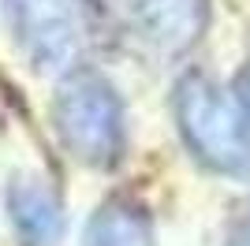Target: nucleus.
Listing matches in <instances>:
<instances>
[{
    "instance_id": "nucleus-2",
    "label": "nucleus",
    "mask_w": 250,
    "mask_h": 246,
    "mask_svg": "<svg viewBox=\"0 0 250 246\" xmlns=\"http://www.w3.org/2000/svg\"><path fill=\"white\" fill-rule=\"evenodd\" d=\"M172 112L187 149L206 168L224 175L250 172V112L213 79L183 75L172 93Z\"/></svg>"
},
{
    "instance_id": "nucleus-8",
    "label": "nucleus",
    "mask_w": 250,
    "mask_h": 246,
    "mask_svg": "<svg viewBox=\"0 0 250 246\" xmlns=\"http://www.w3.org/2000/svg\"><path fill=\"white\" fill-rule=\"evenodd\" d=\"M228 246H250V220L239 227V231H235V239H231Z\"/></svg>"
},
{
    "instance_id": "nucleus-7",
    "label": "nucleus",
    "mask_w": 250,
    "mask_h": 246,
    "mask_svg": "<svg viewBox=\"0 0 250 246\" xmlns=\"http://www.w3.org/2000/svg\"><path fill=\"white\" fill-rule=\"evenodd\" d=\"M235 101H239L243 108L250 112V60H247V67H243L239 82H235Z\"/></svg>"
},
{
    "instance_id": "nucleus-5",
    "label": "nucleus",
    "mask_w": 250,
    "mask_h": 246,
    "mask_svg": "<svg viewBox=\"0 0 250 246\" xmlns=\"http://www.w3.org/2000/svg\"><path fill=\"white\" fill-rule=\"evenodd\" d=\"M8 213L22 246H56L63 235V205L45 179H15L8 186Z\"/></svg>"
},
{
    "instance_id": "nucleus-3",
    "label": "nucleus",
    "mask_w": 250,
    "mask_h": 246,
    "mask_svg": "<svg viewBox=\"0 0 250 246\" xmlns=\"http://www.w3.org/2000/svg\"><path fill=\"white\" fill-rule=\"evenodd\" d=\"M11 38L42 71H75L94 41L86 0H4Z\"/></svg>"
},
{
    "instance_id": "nucleus-1",
    "label": "nucleus",
    "mask_w": 250,
    "mask_h": 246,
    "mask_svg": "<svg viewBox=\"0 0 250 246\" xmlns=\"http://www.w3.org/2000/svg\"><path fill=\"white\" fill-rule=\"evenodd\" d=\"M52 127L63 149L86 168H116L127 149V116L120 93L101 71L75 67L52 97Z\"/></svg>"
},
{
    "instance_id": "nucleus-4",
    "label": "nucleus",
    "mask_w": 250,
    "mask_h": 246,
    "mask_svg": "<svg viewBox=\"0 0 250 246\" xmlns=\"http://www.w3.org/2000/svg\"><path fill=\"white\" fill-rule=\"evenodd\" d=\"M127 38L161 56L194 49L209 26V0H101Z\"/></svg>"
},
{
    "instance_id": "nucleus-6",
    "label": "nucleus",
    "mask_w": 250,
    "mask_h": 246,
    "mask_svg": "<svg viewBox=\"0 0 250 246\" xmlns=\"http://www.w3.org/2000/svg\"><path fill=\"white\" fill-rule=\"evenodd\" d=\"M86 246H157L153 220L131 198H108L86 224Z\"/></svg>"
}]
</instances>
